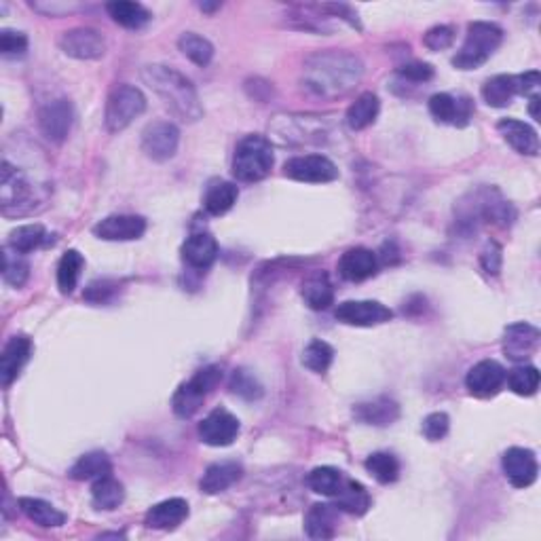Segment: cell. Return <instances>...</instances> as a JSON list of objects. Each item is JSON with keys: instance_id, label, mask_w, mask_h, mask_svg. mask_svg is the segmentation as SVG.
<instances>
[{"instance_id": "38", "label": "cell", "mask_w": 541, "mask_h": 541, "mask_svg": "<svg viewBox=\"0 0 541 541\" xmlns=\"http://www.w3.org/2000/svg\"><path fill=\"white\" fill-rule=\"evenodd\" d=\"M30 278V264L26 261V254L15 252L13 247L4 246L3 250V279L9 286L21 287Z\"/></svg>"}, {"instance_id": "4", "label": "cell", "mask_w": 541, "mask_h": 541, "mask_svg": "<svg viewBox=\"0 0 541 541\" xmlns=\"http://www.w3.org/2000/svg\"><path fill=\"white\" fill-rule=\"evenodd\" d=\"M504 41V30L490 21H472L467 26L464 47L453 58V66L459 70H476L487 61Z\"/></svg>"}, {"instance_id": "17", "label": "cell", "mask_w": 541, "mask_h": 541, "mask_svg": "<svg viewBox=\"0 0 541 541\" xmlns=\"http://www.w3.org/2000/svg\"><path fill=\"white\" fill-rule=\"evenodd\" d=\"M146 233V220L142 216H109L93 227V235L104 241H133Z\"/></svg>"}, {"instance_id": "40", "label": "cell", "mask_w": 541, "mask_h": 541, "mask_svg": "<svg viewBox=\"0 0 541 541\" xmlns=\"http://www.w3.org/2000/svg\"><path fill=\"white\" fill-rule=\"evenodd\" d=\"M178 47L197 66H207L214 58V44L195 32H184L178 38Z\"/></svg>"}, {"instance_id": "14", "label": "cell", "mask_w": 541, "mask_h": 541, "mask_svg": "<svg viewBox=\"0 0 541 541\" xmlns=\"http://www.w3.org/2000/svg\"><path fill=\"white\" fill-rule=\"evenodd\" d=\"M72 118H75V110H72L70 101L53 100L38 112V125H41V132L49 142L61 144L70 132Z\"/></svg>"}, {"instance_id": "11", "label": "cell", "mask_w": 541, "mask_h": 541, "mask_svg": "<svg viewBox=\"0 0 541 541\" xmlns=\"http://www.w3.org/2000/svg\"><path fill=\"white\" fill-rule=\"evenodd\" d=\"M239 436V419L227 408H214L199 425V438L207 447H229Z\"/></svg>"}, {"instance_id": "18", "label": "cell", "mask_w": 541, "mask_h": 541, "mask_svg": "<svg viewBox=\"0 0 541 541\" xmlns=\"http://www.w3.org/2000/svg\"><path fill=\"white\" fill-rule=\"evenodd\" d=\"M430 112L438 123L465 127L470 123L473 106L470 98H455L450 93H436L430 98Z\"/></svg>"}, {"instance_id": "6", "label": "cell", "mask_w": 541, "mask_h": 541, "mask_svg": "<svg viewBox=\"0 0 541 541\" xmlns=\"http://www.w3.org/2000/svg\"><path fill=\"white\" fill-rule=\"evenodd\" d=\"M146 110V98L138 87L132 85H121L109 95V104H106V129L110 133H118L133 123Z\"/></svg>"}, {"instance_id": "33", "label": "cell", "mask_w": 541, "mask_h": 541, "mask_svg": "<svg viewBox=\"0 0 541 541\" xmlns=\"http://www.w3.org/2000/svg\"><path fill=\"white\" fill-rule=\"evenodd\" d=\"M112 473V464L101 450H93V453L83 455L75 465L70 467L72 480H98L101 476Z\"/></svg>"}, {"instance_id": "46", "label": "cell", "mask_w": 541, "mask_h": 541, "mask_svg": "<svg viewBox=\"0 0 541 541\" xmlns=\"http://www.w3.org/2000/svg\"><path fill=\"white\" fill-rule=\"evenodd\" d=\"M450 427V419L447 413H432L427 415L425 419H423V436L427 440H432V442H438V440H442L448 433Z\"/></svg>"}, {"instance_id": "27", "label": "cell", "mask_w": 541, "mask_h": 541, "mask_svg": "<svg viewBox=\"0 0 541 541\" xmlns=\"http://www.w3.org/2000/svg\"><path fill=\"white\" fill-rule=\"evenodd\" d=\"M332 499H335V505L338 507V510L347 512V514H353V516H364L372 504L368 490H366L364 484L358 480H351V478H345L341 490H338L336 497H332Z\"/></svg>"}, {"instance_id": "49", "label": "cell", "mask_w": 541, "mask_h": 541, "mask_svg": "<svg viewBox=\"0 0 541 541\" xmlns=\"http://www.w3.org/2000/svg\"><path fill=\"white\" fill-rule=\"evenodd\" d=\"M398 75L413 83H427L433 78V68L423 61H413V64H404L398 68Z\"/></svg>"}, {"instance_id": "19", "label": "cell", "mask_w": 541, "mask_h": 541, "mask_svg": "<svg viewBox=\"0 0 541 541\" xmlns=\"http://www.w3.org/2000/svg\"><path fill=\"white\" fill-rule=\"evenodd\" d=\"M379 270V258L368 247H351L338 261V273L347 281H364L376 275Z\"/></svg>"}, {"instance_id": "7", "label": "cell", "mask_w": 541, "mask_h": 541, "mask_svg": "<svg viewBox=\"0 0 541 541\" xmlns=\"http://www.w3.org/2000/svg\"><path fill=\"white\" fill-rule=\"evenodd\" d=\"M284 174L296 182L326 184L338 178V169L328 157L324 155H303L295 157L284 166Z\"/></svg>"}, {"instance_id": "42", "label": "cell", "mask_w": 541, "mask_h": 541, "mask_svg": "<svg viewBox=\"0 0 541 541\" xmlns=\"http://www.w3.org/2000/svg\"><path fill=\"white\" fill-rule=\"evenodd\" d=\"M505 381L516 396L529 398L539 389V370L535 366H516L510 375H505Z\"/></svg>"}, {"instance_id": "30", "label": "cell", "mask_w": 541, "mask_h": 541, "mask_svg": "<svg viewBox=\"0 0 541 541\" xmlns=\"http://www.w3.org/2000/svg\"><path fill=\"white\" fill-rule=\"evenodd\" d=\"M379 110H381L379 98H376L372 92H366L347 109V117H345L347 125L351 127L353 132L370 127L372 123L376 121V117H379Z\"/></svg>"}, {"instance_id": "23", "label": "cell", "mask_w": 541, "mask_h": 541, "mask_svg": "<svg viewBox=\"0 0 541 541\" xmlns=\"http://www.w3.org/2000/svg\"><path fill=\"white\" fill-rule=\"evenodd\" d=\"M218 258V244L210 233H195L184 241L182 261L189 267L206 270L210 269Z\"/></svg>"}, {"instance_id": "45", "label": "cell", "mask_w": 541, "mask_h": 541, "mask_svg": "<svg viewBox=\"0 0 541 541\" xmlns=\"http://www.w3.org/2000/svg\"><path fill=\"white\" fill-rule=\"evenodd\" d=\"M28 51V36L24 32L3 30L0 32V53L4 58H21Z\"/></svg>"}, {"instance_id": "22", "label": "cell", "mask_w": 541, "mask_h": 541, "mask_svg": "<svg viewBox=\"0 0 541 541\" xmlns=\"http://www.w3.org/2000/svg\"><path fill=\"white\" fill-rule=\"evenodd\" d=\"M189 516V504L180 497H172L161 501V504L152 505L144 516V524L149 529H157V531H169L182 524Z\"/></svg>"}, {"instance_id": "51", "label": "cell", "mask_w": 541, "mask_h": 541, "mask_svg": "<svg viewBox=\"0 0 541 541\" xmlns=\"http://www.w3.org/2000/svg\"><path fill=\"white\" fill-rule=\"evenodd\" d=\"M516 89L521 95H537L539 72L531 70V72H524V75H518L516 77Z\"/></svg>"}, {"instance_id": "21", "label": "cell", "mask_w": 541, "mask_h": 541, "mask_svg": "<svg viewBox=\"0 0 541 541\" xmlns=\"http://www.w3.org/2000/svg\"><path fill=\"white\" fill-rule=\"evenodd\" d=\"M497 129L505 142L521 155L535 157L539 152V135L529 123L518 121V118H501Z\"/></svg>"}, {"instance_id": "53", "label": "cell", "mask_w": 541, "mask_h": 541, "mask_svg": "<svg viewBox=\"0 0 541 541\" xmlns=\"http://www.w3.org/2000/svg\"><path fill=\"white\" fill-rule=\"evenodd\" d=\"M537 106H539V95H531V101H529V112H531V117L535 118V121H539Z\"/></svg>"}, {"instance_id": "44", "label": "cell", "mask_w": 541, "mask_h": 541, "mask_svg": "<svg viewBox=\"0 0 541 541\" xmlns=\"http://www.w3.org/2000/svg\"><path fill=\"white\" fill-rule=\"evenodd\" d=\"M229 387L235 396H239L244 400H258L262 396V385L256 381V376H254L252 372L246 368H239L233 372Z\"/></svg>"}, {"instance_id": "20", "label": "cell", "mask_w": 541, "mask_h": 541, "mask_svg": "<svg viewBox=\"0 0 541 541\" xmlns=\"http://www.w3.org/2000/svg\"><path fill=\"white\" fill-rule=\"evenodd\" d=\"M32 355V341L28 336H13L4 345L3 355H0V381L4 387H9Z\"/></svg>"}, {"instance_id": "48", "label": "cell", "mask_w": 541, "mask_h": 541, "mask_svg": "<svg viewBox=\"0 0 541 541\" xmlns=\"http://www.w3.org/2000/svg\"><path fill=\"white\" fill-rule=\"evenodd\" d=\"M501 261H504V250L497 241H489L480 254V264L489 275H499L501 270Z\"/></svg>"}, {"instance_id": "34", "label": "cell", "mask_w": 541, "mask_h": 541, "mask_svg": "<svg viewBox=\"0 0 541 541\" xmlns=\"http://www.w3.org/2000/svg\"><path fill=\"white\" fill-rule=\"evenodd\" d=\"M237 197H239V189L233 182H214L210 189H207L206 199H203V207H206L207 214L212 216H222L227 214L230 207L237 203Z\"/></svg>"}, {"instance_id": "3", "label": "cell", "mask_w": 541, "mask_h": 541, "mask_svg": "<svg viewBox=\"0 0 541 541\" xmlns=\"http://www.w3.org/2000/svg\"><path fill=\"white\" fill-rule=\"evenodd\" d=\"M273 161V146L264 135H246L235 149L233 176L239 182H258L269 176Z\"/></svg>"}, {"instance_id": "12", "label": "cell", "mask_w": 541, "mask_h": 541, "mask_svg": "<svg viewBox=\"0 0 541 541\" xmlns=\"http://www.w3.org/2000/svg\"><path fill=\"white\" fill-rule=\"evenodd\" d=\"M0 199H3L4 214H11V207H17V214L30 210L32 201V186L24 178L20 169L11 166L9 161H3V180H0Z\"/></svg>"}, {"instance_id": "16", "label": "cell", "mask_w": 541, "mask_h": 541, "mask_svg": "<svg viewBox=\"0 0 541 541\" xmlns=\"http://www.w3.org/2000/svg\"><path fill=\"white\" fill-rule=\"evenodd\" d=\"M539 338V330L531 324L518 321V324L507 326L504 335L505 358L512 359V362H524V359H529L537 351Z\"/></svg>"}, {"instance_id": "28", "label": "cell", "mask_w": 541, "mask_h": 541, "mask_svg": "<svg viewBox=\"0 0 541 541\" xmlns=\"http://www.w3.org/2000/svg\"><path fill=\"white\" fill-rule=\"evenodd\" d=\"M303 298L313 311H326L335 303V287L330 284L328 273L318 270V273L309 275L303 284Z\"/></svg>"}, {"instance_id": "47", "label": "cell", "mask_w": 541, "mask_h": 541, "mask_svg": "<svg viewBox=\"0 0 541 541\" xmlns=\"http://www.w3.org/2000/svg\"><path fill=\"white\" fill-rule=\"evenodd\" d=\"M455 41V30L450 26H433L432 30H427L425 36H423V43H425L427 49L432 51H442L448 49Z\"/></svg>"}, {"instance_id": "35", "label": "cell", "mask_w": 541, "mask_h": 541, "mask_svg": "<svg viewBox=\"0 0 541 541\" xmlns=\"http://www.w3.org/2000/svg\"><path fill=\"white\" fill-rule=\"evenodd\" d=\"M92 499L98 510H117L123 504V499H125V489H123V484L117 478H112L109 473V476H101L93 482Z\"/></svg>"}, {"instance_id": "54", "label": "cell", "mask_w": 541, "mask_h": 541, "mask_svg": "<svg viewBox=\"0 0 541 541\" xmlns=\"http://www.w3.org/2000/svg\"><path fill=\"white\" fill-rule=\"evenodd\" d=\"M201 7V11H207V13H212V11H216V9H220V3H212V4H207V3H201L199 4Z\"/></svg>"}, {"instance_id": "41", "label": "cell", "mask_w": 541, "mask_h": 541, "mask_svg": "<svg viewBox=\"0 0 541 541\" xmlns=\"http://www.w3.org/2000/svg\"><path fill=\"white\" fill-rule=\"evenodd\" d=\"M364 465L370 476L381 484L396 482L400 476V461L392 453H372Z\"/></svg>"}, {"instance_id": "25", "label": "cell", "mask_w": 541, "mask_h": 541, "mask_svg": "<svg viewBox=\"0 0 541 541\" xmlns=\"http://www.w3.org/2000/svg\"><path fill=\"white\" fill-rule=\"evenodd\" d=\"M241 473H244V467L237 464V461H218V464L207 467L199 487L206 495L224 493L235 482L241 480Z\"/></svg>"}, {"instance_id": "39", "label": "cell", "mask_w": 541, "mask_h": 541, "mask_svg": "<svg viewBox=\"0 0 541 541\" xmlns=\"http://www.w3.org/2000/svg\"><path fill=\"white\" fill-rule=\"evenodd\" d=\"M44 241H47V230L43 224H24V227L11 230L7 246L20 254H30L41 247Z\"/></svg>"}, {"instance_id": "26", "label": "cell", "mask_w": 541, "mask_h": 541, "mask_svg": "<svg viewBox=\"0 0 541 541\" xmlns=\"http://www.w3.org/2000/svg\"><path fill=\"white\" fill-rule=\"evenodd\" d=\"M338 507L330 504H315L304 516V531L311 539H332L336 535Z\"/></svg>"}, {"instance_id": "50", "label": "cell", "mask_w": 541, "mask_h": 541, "mask_svg": "<svg viewBox=\"0 0 541 541\" xmlns=\"http://www.w3.org/2000/svg\"><path fill=\"white\" fill-rule=\"evenodd\" d=\"M117 292V284H112V281H93V284H89L87 290H85V301L89 303H109L112 295Z\"/></svg>"}, {"instance_id": "8", "label": "cell", "mask_w": 541, "mask_h": 541, "mask_svg": "<svg viewBox=\"0 0 541 541\" xmlns=\"http://www.w3.org/2000/svg\"><path fill=\"white\" fill-rule=\"evenodd\" d=\"M335 318L347 326L370 328L392 319L393 311L379 301H345L336 307Z\"/></svg>"}, {"instance_id": "32", "label": "cell", "mask_w": 541, "mask_h": 541, "mask_svg": "<svg viewBox=\"0 0 541 541\" xmlns=\"http://www.w3.org/2000/svg\"><path fill=\"white\" fill-rule=\"evenodd\" d=\"M514 95H518V89L516 77L512 75H497L482 85V98L489 106H493V109H505V106H510Z\"/></svg>"}, {"instance_id": "24", "label": "cell", "mask_w": 541, "mask_h": 541, "mask_svg": "<svg viewBox=\"0 0 541 541\" xmlns=\"http://www.w3.org/2000/svg\"><path fill=\"white\" fill-rule=\"evenodd\" d=\"M353 416L364 425L387 427L400 419V406L392 398H375L355 406Z\"/></svg>"}, {"instance_id": "52", "label": "cell", "mask_w": 541, "mask_h": 541, "mask_svg": "<svg viewBox=\"0 0 541 541\" xmlns=\"http://www.w3.org/2000/svg\"><path fill=\"white\" fill-rule=\"evenodd\" d=\"M324 9H326V11H332V13L341 17V20L349 21V24H351L353 28H359L358 13H355V11H353L351 7H349V4H326Z\"/></svg>"}, {"instance_id": "37", "label": "cell", "mask_w": 541, "mask_h": 541, "mask_svg": "<svg viewBox=\"0 0 541 541\" xmlns=\"http://www.w3.org/2000/svg\"><path fill=\"white\" fill-rule=\"evenodd\" d=\"M85 258L77 250H68L58 264V287L61 295H72L81 278Z\"/></svg>"}, {"instance_id": "15", "label": "cell", "mask_w": 541, "mask_h": 541, "mask_svg": "<svg viewBox=\"0 0 541 541\" xmlns=\"http://www.w3.org/2000/svg\"><path fill=\"white\" fill-rule=\"evenodd\" d=\"M501 465H504L505 478L512 482V487L516 489H527L531 487V484L537 480V459H535V453L529 448H507L504 453V461H501Z\"/></svg>"}, {"instance_id": "10", "label": "cell", "mask_w": 541, "mask_h": 541, "mask_svg": "<svg viewBox=\"0 0 541 541\" xmlns=\"http://www.w3.org/2000/svg\"><path fill=\"white\" fill-rule=\"evenodd\" d=\"M60 49L75 60H100L106 53V41L93 28H75L61 34Z\"/></svg>"}, {"instance_id": "31", "label": "cell", "mask_w": 541, "mask_h": 541, "mask_svg": "<svg viewBox=\"0 0 541 541\" xmlns=\"http://www.w3.org/2000/svg\"><path fill=\"white\" fill-rule=\"evenodd\" d=\"M106 11H109V15L112 20L117 21L118 26L129 28V30H140V28H144L150 21V11L144 7V4L140 3H125V0H121V3H109L106 4Z\"/></svg>"}, {"instance_id": "43", "label": "cell", "mask_w": 541, "mask_h": 541, "mask_svg": "<svg viewBox=\"0 0 541 541\" xmlns=\"http://www.w3.org/2000/svg\"><path fill=\"white\" fill-rule=\"evenodd\" d=\"M332 359H335V349L326 341H319V338L309 343L303 351V364L311 372H318V375H324L330 368Z\"/></svg>"}, {"instance_id": "5", "label": "cell", "mask_w": 541, "mask_h": 541, "mask_svg": "<svg viewBox=\"0 0 541 541\" xmlns=\"http://www.w3.org/2000/svg\"><path fill=\"white\" fill-rule=\"evenodd\" d=\"M222 381V368L220 366H206L197 370L189 381L178 387L172 398V408L180 419H190L201 408L206 398L210 396Z\"/></svg>"}, {"instance_id": "13", "label": "cell", "mask_w": 541, "mask_h": 541, "mask_svg": "<svg viewBox=\"0 0 541 541\" xmlns=\"http://www.w3.org/2000/svg\"><path fill=\"white\" fill-rule=\"evenodd\" d=\"M505 368L495 359H484L472 366L465 376V385L472 396L476 398H493L497 396L505 383Z\"/></svg>"}, {"instance_id": "9", "label": "cell", "mask_w": 541, "mask_h": 541, "mask_svg": "<svg viewBox=\"0 0 541 541\" xmlns=\"http://www.w3.org/2000/svg\"><path fill=\"white\" fill-rule=\"evenodd\" d=\"M180 129L169 121H157L142 132V150L152 161H169L176 155Z\"/></svg>"}, {"instance_id": "36", "label": "cell", "mask_w": 541, "mask_h": 541, "mask_svg": "<svg viewBox=\"0 0 541 541\" xmlns=\"http://www.w3.org/2000/svg\"><path fill=\"white\" fill-rule=\"evenodd\" d=\"M307 482L313 493L324 495V497H336L343 482H345V476H343V472L336 470V467L324 465V467H315V470L309 473Z\"/></svg>"}, {"instance_id": "29", "label": "cell", "mask_w": 541, "mask_h": 541, "mask_svg": "<svg viewBox=\"0 0 541 541\" xmlns=\"http://www.w3.org/2000/svg\"><path fill=\"white\" fill-rule=\"evenodd\" d=\"M20 507L34 524H38V527H43V529H58L66 522L64 512H60L58 507L51 505L49 501H44V499L21 497Z\"/></svg>"}, {"instance_id": "2", "label": "cell", "mask_w": 541, "mask_h": 541, "mask_svg": "<svg viewBox=\"0 0 541 541\" xmlns=\"http://www.w3.org/2000/svg\"><path fill=\"white\" fill-rule=\"evenodd\" d=\"M142 78L178 118H182L184 123L199 121L203 115L199 93L182 72H178L176 68L152 64L144 68Z\"/></svg>"}, {"instance_id": "1", "label": "cell", "mask_w": 541, "mask_h": 541, "mask_svg": "<svg viewBox=\"0 0 541 541\" xmlns=\"http://www.w3.org/2000/svg\"><path fill=\"white\" fill-rule=\"evenodd\" d=\"M364 77V64L347 51H324L304 61L303 83L309 92L321 98L347 93Z\"/></svg>"}]
</instances>
